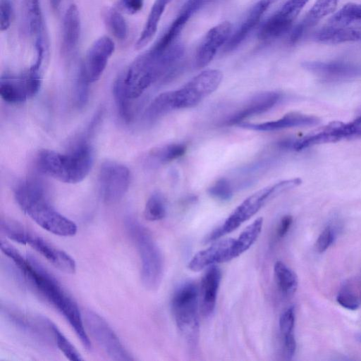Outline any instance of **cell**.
Segmentation results:
<instances>
[{
    "label": "cell",
    "instance_id": "6da1fadb",
    "mask_svg": "<svg viewBox=\"0 0 361 361\" xmlns=\"http://www.w3.org/2000/svg\"><path fill=\"white\" fill-rule=\"evenodd\" d=\"M183 54L184 49L179 44L161 52L151 49L136 58L116 80L126 97L134 101L152 84L173 74Z\"/></svg>",
    "mask_w": 361,
    "mask_h": 361
},
{
    "label": "cell",
    "instance_id": "7a4b0ae2",
    "mask_svg": "<svg viewBox=\"0 0 361 361\" xmlns=\"http://www.w3.org/2000/svg\"><path fill=\"white\" fill-rule=\"evenodd\" d=\"M17 267L25 279L65 317L82 346L90 350L91 343L79 308L59 281L31 255H27Z\"/></svg>",
    "mask_w": 361,
    "mask_h": 361
},
{
    "label": "cell",
    "instance_id": "3957f363",
    "mask_svg": "<svg viewBox=\"0 0 361 361\" xmlns=\"http://www.w3.org/2000/svg\"><path fill=\"white\" fill-rule=\"evenodd\" d=\"M15 198L22 210L44 230L65 237L76 233V224L50 204L44 188L37 182L20 183L15 189Z\"/></svg>",
    "mask_w": 361,
    "mask_h": 361
},
{
    "label": "cell",
    "instance_id": "277c9868",
    "mask_svg": "<svg viewBox=\"0 0 361 361\" xmlns=\"http://www.w3.org/2000/svg\"><path fill=\"white\" fill-rule=\"evenodd\" d=\"M40 171L66 183H78L90 173L93 164V151L89 143L81 141L65 153L41 151L37 157Z\"/></svg>",
    "mask_w": 361,
    "mask_h": 361
},
{
    "label": "cell",
    "instance_id": "5b68a950",
    "mask_svg": "<svg viewBox=\"0 0 361 361\" xmlns=\"http://www.w3.org/2000/svg\"><path fill=\"white\" fill-rule=\"evenodd\" d=\"M126 227L140 255L142 282L147 289L154 290L159 286L164 272L160 249L147 229L136 219L128 218Z\"/></svg>",
    "mask_w": 361,
    "mask_h": 361
},
{
    "label": "cell",
    "instance_id": "8992f818",
    "mask_svg": "<svg viewBox=\"0 0 361 361\" xmlns=\"http://www.w3.org/2000/svg\"><path fill=\"white\" fill-rule=\"evenodd\" d=\"M301 181L298 178L284 180L253 193L239 204L224 224L208 235L205 241H214L235 231L254 216L269 198L299 185Z\"/></svg>",
    "mask_w": 361,
    "mask_h": 361
},
{
    "label": "cell",
    "instance_id": "52a82bcc",
    "mask_svg": "<svg viewBox=\"0 0 361 361\" xmlns=\"http://www.w3.org/2000/svg\"><path fill=\"white\" fill-rule=\"evenodd\" d=\"M197 286L187 282L180 286L171 298V310L178 331L188 345L195 347L199 337Z\"/></svg>",
    "mask_w": 361,
    "mask_h": 361
},
{
    "label": "cell",
    "instance_id": "ba28073f",
    "mask_svg": "<svg viewBox=\"0 0 361 361\" xmlns=\"http://www.w3.org/2000/svg\"><path fill=\"white\" fill-rule=\"evenodd\" d=\"M223 79L219 70L204 71L192 78L180 89L166 92L171 111L191 108L214 92Z\"/></svg>",
    "mask_w": 361,
    "mask_h": 361
},
{
    "label": "cell",
    "instance_id": "9c48e42d",
    "mask_svg": "<svg viewBox=\"0 0 361 361\" xmlns=\"http://www.w3.org/2000/svg\"><path fill=\"white\" fill-rule=\"evenodd\" d=\"M357 138H361V115L348 123L333 121L321 130L300 139L281 140L279 146L283 149L300 151L316 145Z\"/></svg>",
    "mask_w": 361,
    "mask_h": 361
},
{
    "label": "cell",
    "instance_id": "30bf717a",
    "mask_svg": "<svg viewBox=\"0 0 361 361\" xmlns=\"http://www.w3.org/2000/svg\"><path fill=\"white\" fill-rule=\"evenodd\" d=\"M85 324L92 338L112 360H134L109 324L101 316L91 310L86 312Z\"/></svg>",
    "mask_w": 361,
    "mask_h": 361
},
{
    "label": "cell",
    "instance_id": "8fae6325",
    "mask_svg": "<svg viewBox=\"0 0 361 361\" xmlns=\"http://www.w3.org/2000/svg\"><path fill=\"white\" fill-rule=\"evenodd\" d=\"M98 178L103 200L107 204H114L121 200L128 191L130 173L126 166L107 161L101 165Z\"/></svg>",
    "mask_w": 361,
    "mask_h": 361
},
{
    "label": "cell",
    "instance_id": "7c38bea8",
    "mask_svg": "<svg viewBox=\"0 0 361 361\" xmlns=\"http://www.w3.org/2000/svg\"><path fill=\"white\" fill-rule=\"evenodd\" d=\"M40 71L32 68L19 75H6L1 78L0 95L10 104L22 103L33 97L41 86Z\"/></svg>",
    "mask_w": 361,
    "mask_h": 361
},
{
    "label": "cell",
    "instance_id": "4fadbf2b",
    "mask_svg": "<svg viewBox=\"0 0 361 361\" xmlns=\"http://www.w3.org/2000/svg\"><path fill=\"white\" fill-rule=\"evenodd\" d=\"M114 49V43L110 37L103 36L98 38L87 50L78 76L88 84L99 80Z\"/></svg>",
    "mask_w": 361,
    "mask_h": 361
},
{
    "label": "cell",
    "instance_id": "5bb4252c",
    "mask_svg": "<svg viewBox=\"0 0 361 361\" xmlns=\"http://www.w3.org/2000/svg\"><path fill=\"white\" fill-rule=\"evenodd\" d=\"M308 1L288 0L278 12L262 25L258 37L261 40H270L287 32Z\"/></svg>",
    "mask_w": 361,
    "mask_h": 361
},
{
    "label": "cell",
    "instance_id": "9a60e30c",
    "mask_svg": "<svg viewBox=\"0 0 361 361\" xmlns=\"http://www.w3.org/2000/svg\"><path fill=\"white\" fill-rule=\"evenodd\" d=\"M6 318L18 329L35 338L39 342L49 343V333L52 331L49 320L44 317L34 318L23 312L11 307H1Z\"/></svg>",
    "mask_w": 361,
    "mask_h": 361
},
{
    "label": "cell",
    "instance_id": "2e32d148",
    "mask_svg": "<svg viewBox=\"0 0 361 361\" xmlns=\"http://www.w3.org/2000/svg\"><path fill=\"white\" fill-rule=\"evenodd\" d=\"M281 94L274 91L257 93L247 100L239 109L226 118V126L238 125L245 119L272 109L281 99Z\"/></svg>",
    "mask_w": 361,
    "mask_h": 361
},
{
    "label": "cell",
    "instance_id": "e0dca14e",
    "mask_svg": "<svg viewBox=\"0 0 361 361\" xmlns=\"http://www.w3.org/2000/svg\"><path fill=\"white\" fill-rule=\"evenodd\" d=\"M307 71L326 80H347L361 77V63L349 61H305Z\"/></svg>",
    "mask_w": 361,
    "mask_h": 361
},
{
    "label": "cell",
    "instance_id": "ac0fdd59",
    "mask_svg": "<svg viewBox=\"0 0 361 361\" xmlns=\"http://www.w3.org/2000/svg\"><path fill=\"white\" fill-rule=\"evenodd\" d=\"M231 30L232 25L225 21L208 31L196 52L195 66L197 68H204L212 61L218 49L228 40Z\"/></svg>",
    "mask_w": 361,
    "mask_h": 361
},
{
    "label": "cell",
    "instance_id": "d6986e66",
    "mask_svg": "<svg viewBox=\"0 0 361 361\" xmlns=\"http://www.w3.org/2000/svg\"><path fill=\"white\" fill-rule=\"evenodd\" d=\"M213 0H187L183 5L177 17L170 27L152 47L154 51L160 52L171 47L181 32L191 16Z\"/></svg>",
    "mask_w": 361,
    "mask_h": 361
},
{
    "label": "cell",
    "instance_id": "ffe728a7",
    "mask_svg": "<svg viewBox=\"0 0 361 361\" xmlns=\"http://www.w3.org/2000/svg\"><path fill=\"white\" fill-rule=\"evenodd\" d=\"M234 242V238H226L198 252L189 262L188 268L193 271H199L216 263L233 259L232 250Z\"/></svg>",
    "mask_w": 361,
    "mask_h": 361
},
{
    "label": "cell",
    "instance_id": "44dd1931",
    "mask_svg": "<svg viewBox=\"0 0 361 361\" xmlns=\"http://www.w3.org/2000/svg\"><path fill=\"white\" fill-rule=\"evenodd\" d=\"M278 0H259L249 11L247 16L228 39L224 47L226 52L237 49L255 28L265 11Z\"/></svg>",
    "mask_w": 361,
    "mask_h": 361
},
{
    "label": "cell",
    "instance_id": "7402d4cb",
    "mask_svg": "<svg viewBox=\"0 0 361 361\" xmlns=\"http://www.w3.org/2000/svg\"><path fill=\"white\" fill-rule=\"evenodd\" d=\"M27 245L61 271L67 274H73L75 271L76 264L74 259L66 252L55 247L42 238L31 233Z\"/></svg>",
    "mask_w": 361,
    "mask_h": 361
},
{
    "label": "cell",
    "instance_id": "603a6c76",
    "mask_svg": "<svg viewBox=\"0 0 361 361\" xmlns=\"http://www.w3.org/2000/svg\"><path fill=\"white\" fill-rule=\"evenodd\" d=\"M319 123V119L316 116L291 112L275 121L259 123H240L238 126L256 131H275L294 127L315 126Z\"/></svg>",
    "mask_w": 361,
    "mask_h": 361
},
{
    "label": "cell",
    "instance_id": "cb8c5ba5",
    "mask_svg": "<svg viewBox=\"0 0 361 361\" xmlns=\"http://www.w3.org/2000/svg\"><path fill=\"white\" fill-rule=\"evenodd\" d=\"M221 279V271L216 266L210 267L204 274L200 291V308L204 317H208L214 310L217 293Z\"/></svg>",
    "mask_w": 361,
    "mask_h": 361
},
{
    "label": "cell",
    "instance_id": "d4e9b609",
    "mask_svg": "<svg viewBox=\"0 0 361 361\" xmlns=\"http://www.w3.org/2000/svg\"><path fill=\"white\" fill-rule=\"evenodd\" d=\"M338 1V0H317L302 20L293 29L289 38L290 43H297L320 19L334 12Z\"/></svg>",
    "mask_w": 361,
    "mask_h": 361
},
{
    "label": "cell",
    "instance_id": "484cf974",
    "mask_svg": "<svg viewBox=\"0 0 361 361\" xmlns=\"http://www.w3.org/2000/svg\"><path fill=\"white\" fill-rule=\"evenodd\" d=\"M80 35V18L75 4H71L65 12L61 38V51L71 55L76 49Z\"/></svg>",
    "mask_w": 361,
    "mask_h": 361
},
{
    "label": "cell",
    "instance_id": "4316f807",
    "mask_svg": "<svg viewBox=\"0 0 361 361\" xmlns=\"http://www.w3.org/2000/svg\"><path fill=\"white\" fill-rule=\"evenodd\" d=\"M22 24L29 36L36 38L43 34V19L39 0H23Z\"/></svg>",
    "mask_w": 361,
    "mask_h": 361
},
{
    "label": "cell",
    "instance_id": "83f0119b",
    "mask_svg": "<svg viewBox=\"0 0 361 361\" xmlns=\"http://www.w3.org/2000/svg\"><path fill=\"white\" fill-rule=\"evenodd\" d=\"M317 41L324 44H340L361 41V27H329L319 30L315 36Z\"/></svg>",
    "mask_w": 361,
    "mask_h": 361
},
{
    "label": "cell",
    "instance_id": "f1b7e54d",
    "mask_svg": "<svg viewBox=\"0 0 361 361\" xmlns=\"http://www.w3.org/2000/svg\"><path fill=\"white\" fill-rule=\"evenodd\" d=\"M171 0H155L144 28L135 44L137 49L143 48L154 37L158 27L161 16Z\"/></svg>",
    "mask_w": 361,
    "mask_h": 361
},
{
    "label": "cell",
    "instance_id": "f546056e",
    "mask_svg": "<svg viewBox=\"0 0 361 361\" xmlns=\"http://www.w3.org/2000/svg\"><path fill=\"white\" fill-rule=\"evenodd\" d=\"M263 219L259 217L247 226L235 242L232 250L233 259L248 250L257 240L262 229Z\"/></svg>",
    "mask_w": 361,
    "mask_h": 361
},
{
    "label": "cell",
    "instance_id": "4dcf8cb0",
    "mask_svg": "<svg viewBox=\"0 0 361 361\" xmlns=\"http://www.w3.org/2000/svg\"><path fill=\"white\" fill-rule=\"evenodd\" d=\"M274 272L278 288L285 295L293 294L298 287V278L295 272L281 261H277Z\"/></svg>",
    "mask_w": 361,
    "mask_h": 361
},
{
    "label": "cell",
    "instance_id": "1f68e13d",
    "mask_svg": "<svg viewBox=\"0 0 361 361\" xmlns=\"http://www.w3.org/2000/svg\"><path fill=\"white\" fill-rule=\"evenodd\" d=\"M187 150L183 143H172L156 147L149 153V161L156 165L164 164L182 157Z\"/></svg>",
    "mask_w": 361,
    "mask_h": 361
},
{
    "label": "cell",
    "instance_id": "d6a6232c",
    "mask_svg": "<svg viewBox=\"0 0 361 361\" xmlns=\"http://www.w3.org/2000/svg\"><path fill=\"white\" fill-rule=\"evenodd\" d=\"M1 231L11 240L20 244H27L30 233L22 224L11 219H1Z\"/></svg>",
    "mask_w": 361,
    "mask_h": 361
},
{
    "label": "cell",
    "instance_id": "836d02e7",
    "mask_svg": "<svg viewBox=\"0 0 361 361\" xmlns=\"http://www.w3.org/2000/svg\"><path fill=\"white\" fill-rule=\"evenodd\" d=\"M361 20V4L348 3L329 20L333 27L345 26L353 21Z\"/></svg>",
    "mask_w": 361,
    "mask_h": 361
},
{
    "label": "cell",
    "instance_id": "e575fe53",
    "mask_svg": "<svg viewBox=\"0 0 361 361\" xmlns=\"http://www.w3.org/2000/svg\"><path fill=\"white\" fill-rule=\"evenodd\" d=\"M166 214V207L163 196L155 192L152 194L147 200L144 216L148 221H154L164 219Z\"/></svg>",
    "mask_w": 361,
    "mask_h": 361
},
{
    "label": "cell",
    "instance_id": "d590c367",
    "mask_svg": "<svg viewBox=\"0 0 361 361\" xmlns=\"http://www.w3.org/2000/svg\"><path fill=\"white\" fill-rule=\"evenodd\" d=\"M113 92L120 116L126 122H130L134 116L133 101L126 97L116 80L114 83Z\"/></svg>",
    "mask_w": 361,
    "mask_h": 361
},
{
    "label": "cell",
    "instance_id": "8d00e7d4",
    "mask_svg": "<svg viewBox=\"0 0 361 361\" xmlns=\"http://www.w3.org/2000/svg\"><path fill=\"white\" fill-rule=\"evenodd\" d=\"M105 20L107 26L114 36L119 39L124 40L128 35V26L123 16L114 9L106 11Z\"/></svg>",
    "mask_w": 361,
    "mask_h": 361
},
{
    "label": "cell",
    "instance_id": "74e56055",
    "mask_svg": "<svg viewBox=\"0 0 361 361\" xmlns=\"http://www.w3.org/2000/svg\"><path fill=\"white\" fill-rule=\"evenodd\" d=\"M49 324L53 332L54 339L57 347L64 355L71 361L82 360V357L71 344V343L61 332L58 327L49 320Z\"/></svg>",
    "mask_w": 361,
    "mask_h": 361
},
{
    "label": "cell",
    "instance_id": "f35d334b",
    "mask_svg": "<svg viewBox=\"0 0 361 361\" xmlns=\"http://www.w3.org/2000/svg\"><path fill=\"white\" fill-rule=\"evenodd\" d=\"M207 192L213 197L221 201H228L233 197L231 185L225 178L217 180Z\"/></svg>",
    "mask_w": 361,
    "mask_h": 361
},
{
    "label": "cell",
    "instance_id": "ab89813d",
    "mask_svg": "<svg viewBox=\"0 0 361 361\" xmlns=\"http://www.w3.org/2000/svg\"><path fill=\"white\" fill-rule=\"evenodd\" d=\"M295 309L290 306L281 314L279 319V329L282 338L294 336Z\"/></svg>",
    "mask_w": 361,
    "mask_h": 361
},
{
    "label": "cell",
    "instance_id": "60d3db41",
    "mask_svg": "<svg viewBox=\"0 0 361 361\" xmlns=\"http://www.w3.org/2000/svg\"><path fill=\"white\" fill-rule=\"evenodd\" d=\"M336 238L334 228L331 226H326L319 234L316 241V250L319 252L326 251L334 243Z\"/></svg>",
    "mask_w": 361,
    "mask_h": 361
},
{
    "label": "cell",
    "instance_id": "b9f144b4",
    "mask_svg": "<svg viewBox=\"0 0 361 361\" xmlns=\"http://www.w3.org/2000/svg\"><path fill=\"white\" fill-rule=\"evenodd\" d=\"M336 300L342 307L350 310L358 309L361 305L358 298L343 288L338 293Z\"/></svg>",
    "mask_w": 361,
    "mask_h": 361
},
{
    "label": "cell",
    "instance_id": "7bdbcfd3",
    "mask_svg": "<svg viewBox=\"0 0 361 361\" xmlns=\"http://www.w3.org/2000/svg\"><path fill=\"white\" fill-rule=\"evenodd\" d=\"M12 3L11 0L0 1V29L1 31L6 30L11 22Z\"/></svg>",
    "mask_w": 361,
    "mask_h": 361
},
{
    "label": "cell",
    "instance_id": "ee69618b",
    "mask_svg": "<svg viewBox=\"0 0 361 361\" xmlns=\"http://www.w3.org/2000/svg\"><path fill=\"white\" fill-rule=\"evenodd\" d=\"M124 9L130 14L139 12L143 7L144 0H121Z\"/></svg>",
    "mask_w": 361,
    "mask_h": 361
},
{
    "label": "cell",
    "instance_id": "f6af8a7d",
    "mask_svg": "<svg viewBox=\"0 0 361 361\" xmlns=\"http://www.w3.org/2000/svg\"><path fill=\"white\" fill-rule=\"evenodd\" d=\"M293 223V218L290 215L284 216L280 221L276 230L278 238H283L289 231Z\"/></svg>",
    "mask_w": 361,
    "mask_h": 361
},
{
    "label": "cell",
    "instance_id": "bcb514c9",
    "mask_svg": "<svg viewBox=\"0 0 361 361\" xmlns=\"http://www.w3.org/2000/svg\"><path fill=\"white\" fill-rule=\"evenodd\" d=\"M63 0H49L50 5L54 10H58Z\"/></svg>",
    "mask_w": 361,
    "mask_h": 361
},
{
    "label": "cell",
    "instance_id": "7dc6e473",
    "mask_svg": "<svg viewBox=\"0 0 361 361\" xmlns=\"http://www.w3.org/2000/svg\"><path fill=\"white\" fill-rule=\"evenodd\" d=\"M357 339L359 341H360V342H361V334H358V335L357 336Z\"/></svg>",
    "mask_w": 361,
    "mask_h": 361
}]
</instances>
